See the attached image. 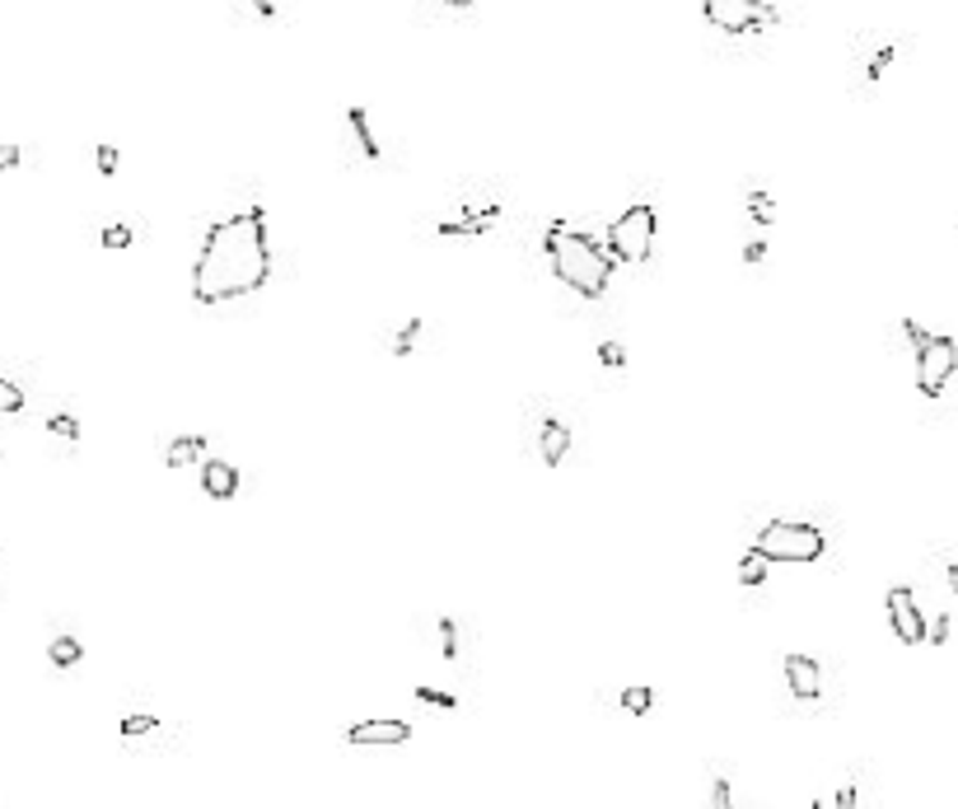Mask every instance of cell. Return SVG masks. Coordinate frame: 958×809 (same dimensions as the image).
Segmentation results:
<instances>
[{"mask_svg": "<svg viewBox=\"0 0 958 809\" xmlns=\"http://www.w3.org/2000/svg\"><path fill=\"white\" fill-rule=\"evenodd\" d=\"M271 277V249H267V220L262 211H239L230 220H216L192 267V296L197 304H224L262 290Z\"/></svg>", "mask_w": 958, "mask_h": 809, "instance_id": "obj_1", "label": "cell"}, {"mask_svg": "<svg viewBox=\"0 0 958 809\" xmlns=\"http://www.w3.org/2000/svg\"><path fill=\"white\" fill-rule=\"evenodd\" d=\"M542 249H547V258H552L557 281L570 286L576 296H589V300L603 296L608 281H612V267H618L608 258L603 243H595L580 230H570V224H552L547 239H542Z\"/></svg>", "mask_w": 958, "mask_h": 809, "instance_id": "obj_2", "label": "cell"}, {"mask_svg": "<svg viewBox=\"0 0 958 809\" xmlns=\"http://www.w3.org/2000/svg\"><path fill=\"white\" fill-rule=\"evenodd\" d=\"M824 533L805 520H771L758 538H752V552L762 561H818L824 557Z\"/></svg>", "mask_w": 958, "mask_h": 809, "instance_id": "obj_3", "label": "cell"}, {"mask_svg": "<svg viewBox=\"0 0 958 809\" xmlns=\"http://www.w3.org/2000/svg\"><path fill=\"white\" fill-rule=\"evenodd\" d=\"M655 207H646V201H636V207H627L618 220L608 224V258L612 262H646L650 249H655Z\"/></svg>", "mask_w": 958, "mask_h": 809, "instance_id": "obj_4", "label": "cell"}, {"mask_svg": "<svg viewBox=\"0 0 958 809\" xmlns=\"http://www.w3.org/2000/svg\"><path fill=\"white\" fill-rule=\"evenodd\" d=\"M701 14L706 24H716L720 33H758L777 24V6L767 0H701Z\"/></svg>", "mask_w": 958, "mask_h": 809, "instance_id": "obj_5", "label": "cell"}, {"mask_svg": "<svg viewBox=\"0 0 958 809\" xmlns=\"http://www.w3.org/2000/svg\"><path fill=\"white\" fill-rule=\"evenodd\" d=\"M958 370V347L954 337H926V342L917 347V389L926 398H940L945 384L954 379Z\"/></svg>", "mask_w": 958, "mask_h": 809, "instance_id": "obj_6", "label": "cell"}, {"mask_svg": "<svg viewBox=\"0 0 958 809\" xmlns=\"http://www.w3.org/2000/svg\"><path fill=\"white\" fill-rule=\"evenodd\" d=\"M888 627H894L898 641H907V646H921V641H926V618H921L917 599H911L907 586H894V590H888Z\"/></svg>", "mask_w": 958, "mask_h": 809, "instance_id": "obj_7", "label": "cell"}, {"mask_svg": "<svg viewBox=\"0 0 958 809\" xmlns=\"http://www.w3.org/2000/svg\"><path fill=\"white\" fill-rule=\"evenodd\" d=\"M786 683L800 702H814L818 692H824V669H818V660H809V656H786Z\"/></svg>", "mask_w": 958, "mask_h": 809, "instance_id": "obj_8", "label": "cell"}, {"mask_svg": "<svg viewBox=\"0 0 958 809\" xmlns=\"http://www.w3.org/2000/svg\"><path fill=\"white\" fill-rule=\"evenodd\" d=\"M351 745H407L412 739V726L407 721H360L347 730Z\"/></svg>", "mask_w": 958, "mask_h": 809, "instance_id": "obj_9", "label": "cell"}, {"mask_svg": "<svg viewBox=\"0 0 958 809\" xmlns=\"http://www.w3.org/2000/svg\"><path fill=\"white\" fill-rule=\"evenodd\" d=\"M201 491H207L211 501H230L239 491V468L224 463V459H207L201 463Z\"/></svg>", "mask_w": 958, "mask_h": 809, "instance_id": "obj_10", "label": "cell"}, {"mask_svg": "<svg viewBox=\"0 0 958 809\" xmlns=\"http://www.w3.org/2000/svg\"><path fill=\"white\" fill-rule=\"evenodd\" d=\"M566 449H570V426L566 421H547L542 426V463H561L566 459Z\"/></svg>", "mask_w": 958, "mask_h": 809, "instance_id": "obj_11", "label": "cell"}, {"mask_svg": "<svg viewBox=\"0 0 958 809\" xmlns=\"http://www.w3.org/2000/svg\"><path fill=\"white\" fill-rule=\"evenodd\" d=\"M201 455H207V440H201V436H182V440L169 445L164 463H169V468H182V463H192V459H201Z\"/></svg>", "mask_w": 958, "mask_h": 809, "instance_id": "obj_12", "label": "cell"}, {"mask_svg": "<svg viewBox=\"0 0 958 809\" xmlns=\"http://www.w3.org/2000/svg\"><path fill=\"white\" fill-rule=\"evenodd\" d=\"M347 122H351V131H356V141H360V150H365V160H379V146H375V137H370V122H365V108H351V112H347Z\"/></svg>", "mask_w": 958, "mask_h": 809, "instance_id": "obj_13", "label": "cell"}, {"mask_svg": "<svg viewBox=\"0 0 958 809\" xmlns=\"http://www.w3.org/2000/svg\"><path fill=\"white\" fill-rule=\"evenodd\" d=\"M48 656H52V665H57V669H66V665H80L84 650H80V641H76V637H57Z\"/></svg>", "mask_w": 958, "mask_h": 809, "instance_id": "obj_14", "label": "cell"}, {"mask_svg": "<svg viewBox=\"0 0 958 809\" xmlns=\"http://www.w3.org/2000/svg\"><path fill=\"white\" fill-rule=\"evenodd\" d=\"M622 707H627L631 716H646V711L655 707V692H650V688H641V683H636V688H627V692H622Z\"/></svg>", "mask_w": 958, "mask_h": 809, "instance_id": "obj_15", "label": "cell"}, {"mask_svg": "<svg viewBox=\"0 0 958 809\" xmlns=\"http://www.w3.org/2000/svg\"><path fill=\"white\" fill-rule=\"evenodd\" d=\"M19 408H24V389L10 384V379H0V417H10Z\"/></svg>", "mask_w": 958, "mask_h": 809, "instance_id": "obj_16", "label": "cell"}, {"mask_svg": "<svg viewBox=\"0 0 958 809\" xmlns=\"http://www.w3.org/2000/svg\"><path fill=\"white\" fill-rule=\"evenodd\" d=\"M762 576H767V561L758 552H748L744 567H739V580H744V586H762Z\"/></svg>", "mask_w": 958, "mask_h": 809, "instance_id": "obj_17", "label": "cell"}, {"mask_svg": "<svg viewBox=\"0 0 958 809\" xmlns=\"http://www.w3.org/2000/svg\"><path fill=\"white\" fill-rule=\"evenodd\" d=\"M48 431H52V436H66V440H80V426H76V417H66V412H57V417L48 421Z\"/></svg>", "mask_w": 958, "mask_h": 809, "instance_id": "obj_18", "label": "cell"}, {"mask_svg": "<svg viewBox=\"0 0 958 809\" xmlns=\"http://www.w3.org/2000/svg\"><path fill=\"white\" fill-rule=\"evenodd\" d=\"M103 243H108V249H127V243H131V230H127V224H108V230H103Z\"/></svg>", "mask_w": 958, "mask_h": 809, "instance_id": "obj_19", "label": "cell"}, {"mask_svg": "<svg viewBox=\"0 0 958 809\" xmlns=\"http://www.w3.org/2000/svg\"><path fill=\"white\" fill-rule=\"evenodd\" d=\"M417 698H421V702H430V707H445V711H449V707H459V702L449 698V692H436V688H417Z\"/></svg>", "mask_w": 958, "mask_h": 809, "instance_id": "obj_20", "label": "cell"}, {"mask_svg": "<svg viewBox=\"0 0 958 809\" xmlns=\"http://www.w3.org/2000/svg\"><path fill=\"white\" fill-rule=\"evenodd\" d=\"M752 220H758V224L771 220V197L767 192H752Z\"/></svg>", "mask_w": 958, "mask_h": 809, "instance_id": "obj_21", "label": "cell"}, {"mask_svg": "<svg viewBox=\"0 0 958 809\" xmlns=\"http://www.w3.org/2000/svg\"><path fill=\"white\" fill-rule=\"evenodd\" d=\"M146 730H154V716H127L122 721V735H146Z\"/></svg>", "mask_w": 958, "mask_h": 809, "instance_id": "obj_22", "label": "cell"}, {"mask_svg": "<svg viewBox=\"0 0 958 809\" xmlns=\"http://www.w3.org/2000/svg\"><path fill=\"white\" fill-rule=\"evenodd\" d=\"M711 809H735V796H729V781H716V791H711Z\"/></svg>", "mask_w": 958, "mask_h": 809, "instance_id": "obj_23", "label": "cell"}, {"mask_svg": "<svg viewBox=\"0 0 958 809\" xmlns=\"http://www.w3.org/2000/svg\"><path fill=\"white\" fill-rule=\"evenodd\" d=\"M440 637H445V656L453 660V656H459V641H453V622H449V618L440 622Z\"/></svg>", "mask_w": 958, "mask_h": 809, "instance_id": "obj_24", "label": "cell"}, {"mask_svg": "<svg viewBox=\"0 0 958 809\" xmlns=\"http://www.w3.org/2000/svg\"><path fill=\"white\" fill-rule=\"evenodd\" d=\"M902 332H907V342H911V347H921V342H926V337H930V332H926L921 323H911V319L902 323Z\"/></svg>", "mask_w": 958, "mask_h": 809, "instance_id": "obj_25", "label": "cell"}, {"mask_svg": "<svg viewBox=\"0 0 958 809\" xmlns=\"http://www.w3.org/2000/svg\"><path fill=\"white\" fill-rule=\"evenodd\" d=\"M99 169H103V173L118 169V150H112V146H99Z\"/></svg>", "mask_w": 958, "mask_h": 809, "instance_id": "obj_26", "label": "cell"}, {"mask_svg": "<svg viewBox=\"0 0 958 809\" xmlns=\"http://www.w3.org/2000/svg\"><path fill=\"white\" fill-rule=\"evenodd\" d=\"M926 637H930L935 646H945V637H949V618H935V627H930Z\"/></svg>", "mask_w": 958, "mask_h": 809, "instance_id": "obj_27", "label": "cell"}, {"mask_svg": "<svg viewBox=\"0 0 958 809\" xmlns=\"http://www.w3.org/2000/svg\"><path fill=\"white\" fill-rule=\"evenodd\" d=\"M19 164V146H0V173Z\"/></svg>", "mask_w": 958, "mask_h": 809, "instance_id": "obj_28", "label": "cell"}, {"mask_svg": "<svg viewBox=\"0 0 958 809\" xmlns=\"http://www.w3.org/2000/svg\"><path fill=\"white\" fill-rule=\"evenodd\" d=\"M253 6H258L262 19H277V6H271V0H253Z\"/></svg>", "mask_w": 958, "mask_h": 809, "instance_id": "obj_29", "label": "cell"}, {"mask_svg": "<svg viewBox=\"0 0 958 809\" xmlns=\"http://www.w3.org/2000/svg\"><path fill=\"white\" fill-rule=\"evenodd\" d=\"M949 586H954V595H958V561H954V567H949Z\"/></svg>", "mask_w": 958, "mask_h": 809, "instance_id": "obj_30", "label": "cell"}, {"mask_svg": "<svg viewBox=\"0 0 958 809\" xmlns=\"http://www.w3.org/2000/svg\"><path fill=\"white\" fill-rule=\"evenodd\" d=\"M445 6H453V10H468V6H472V0H445Z\"/></svg>", "mask_w": 958, "mask_h": 809, "instance_id": "obj_31", "label": "cell"}]
</instances>
